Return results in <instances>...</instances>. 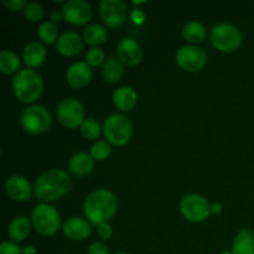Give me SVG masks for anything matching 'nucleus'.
<instances>
[{"label":"nucleus","mask_w":254,"mask_h":254,"mask_svg":"<svg viewBox=\"0 0 254 254\" xmlns=\"http://www.w3.org/2000/svg\"><path fill=\"white\" fill-rule=\"evenodd\" d=\"M118 200L108 189H97L84 198L83 211L91 225L99 226L111 221L117 213Z\"/></svg>","instance_id":"1"},{"label":"nucleus","mask_w":254,"mask_h":254,"mask_svg":"<svg viewBox=\"0 0 254 254\" xmlns=\"http://www.w3.org/2000/svg\"><path fill=\"white\" fill-rule=\"evenodd\" d=\"M71 179L61 169H50L36 179L34 195L44 203L52 202L64 197L71 189Z\"/></svg>","instance_id":"2"},{"label":"nucleus","mask_w":254,"mask_h":254,"mask_svg":"<svg viewBox=\"0 0 254 254\" xmlns=\"http://www.w3.org/2000/svg\"><path fill=\"white\" fill-rule=\"evenodd\" d=\"M12 91L21 103H34L44 91L42 77L35 69H20L12 78Z\"/></svg>","instance_id":"3"},{"label":"nucleus","mask_w":254,"mask_h":254,"mask_svg":"<svg viewBox=\"0 0 254 254\" xmlns=\"http://www.w3.org/2000/svg\"><path fill=\"white\" fill-rule=\"evenodd\" d=\"M210 41L216 50L225 54H232L240 49L242 44V34L240 29L230 22H220L215 25L210 32Z\"/></svg>","instance_id":"4"},{"label":"nucleus","mask_w":254,"mask_h":254,"mask_svg":"<svg viewBox=\"0 0 254 254\" xmlns=\"http://www.w3.org/2000/svg\"><path fill=\"white\" fill-rule=\"evenodd\" d=\"M103 134L112 145L123 146L129 143L133 135V123L122 113L111 114L103 126Z\"/></svg>","instance_id":"5"},{"label":"nucleus","mask_w":254,"mask_h":254,"mask_svg":"<svg viewBox=\"0 0 254 254\" xmlns=\"http://www.w3.org/2000/svg\"><path fill=\"white\" fill-rule=\"evenodd\" d=\"M52 123V117L49 109L40 104L27 107L20 114V124L25 131L34 135L46 133Z\"/></svg>","instance_id":"6"},{"label":"nucleus","mask_w":254,"mask_h":254,"mask_svg":"<svg viewBox=\"0 0 254 254\" xmlns=\"http://www.w3.org/2000/svg\"><path fill=\"white\" fill-rule=\"evenodd\" d=\"M31 223L35 231L41 236H52L60 230L61 216L54 206L40 203L32 210Z\"/></svg>","instance_id":"7"},{"label":"nucleus","mask_w":254,"mask_h":254,"mask_svg":"<svg viewBox=\"0 0 254 254\" xmlns=\"http://www.w3.org/2000/svg\"><path fill=\"white\" fill-rule=\"evenodd\" d=\"M56 116L62 126L68 129H76L84 122V107L74 97H67L57 106Z\"/></svg>","instance_id":"8"},{"label":"nucleus","mask_w":254,"mask_h":254,"mask_svg":"<svg viewBox=\"0 0 254 254\" xmlns=\"http://www.w3.org/2000/svg\"><path fill=\"white\" fill-rule=\"evenodd\" d=\"M180 211L184 218L190 222H203L211 213V205L207 198L198 193H189L180 202Z\"/></svg>","instance_id":"9"},{"label":"nucleus","mask_w":254,"mask_h":254,"mask_svg":"<svg viewBox=\"0 0 254 254\" xmlns=\"http://www.w3.org/2000/svg\"><path fill=\"white\" fill-rule=\"evenodd\" d=\"M176 64L186 72L201 71L207 64V54L202 47L196 45L181 46L176 52Z\"/></svg>","instance_id":"10"},{"label":"nucleus","mask_w":254,"mask_h":254,"mask_svg":"<svg viewBox=\"0 0 254 254\" xmlns=\"http://www.w3.org/2000/svg\"><path fill=\"white\" fill-rule=\"evenodd\" d=\"M99 15L107 26H122L128 17V6L123 0H102L98 5Z\"/></svg>","instance_id":"11"},{"label":"nucleus","mask_w":254,"mask_h":254,"mask_svg":"<svg viewBox=\"0 0 254 254\" xmlns=\"http://www.w3.org/2000/svg\"><path fill=\"white\" fill-rule=\"evenodd\" d=\"M61 10L64 20L76 26L88 24L92 19V6L86 0H68Z\"/></svg>","instance_id":"12"},{"label":"nucleus","mask_w":254,"mask_h":254,"mask_svg":"<svg viewBox=\"0 0 254 254\" xmlns=\"http://www.w3.org/2000/svg\"><path fill=\"white\" fill-rule=\"evenodd\" d=\"M5 191L11 200L25 202L30 200L34 193V186L26 178L21 175H12L5 183Z\"/></svg>","instance_id":"13"},{"label":"nucleus","mask_w":254,"mask_h":254,"mask_svg":"<svg viewBox=\"0 0 254 254\" xmlns=\"http://www.w3.org/2000/svg\"><path fill=\"white\" fill-rule=\"evenodd\" d=\"M118 59L128 66H138L143 60V50L135 40L124 37L117 45Z\"/></svg>","instance_id":"14"},{"label":"nucleus","mask_w":254,"mask_h":254,"mask_svg":"<svg viewBox=\"0 0 254 254\" xmlns=\"http://www.w3.org/2000/svg\"><path fill=\"white\" fill-rule=\"evenodd\" d=\"M91 79L92 68L87 62H74L66 71L67 83L73 88H83L91 82Z\"/></svg>","instance_id":"15"},{"label":"nucleus","mask_w":254,"mask_h":254,"mask_svg":"<svg viewBox=\"0 0 254 254\" xmlns=\"http://www.w3.org/2000/svg\"><path fill=\"white\" fill-rule=\"evenodd\" d=\"M64 236L72 241H83L89 237L92 226L88 220L81 217H71L62 226Z\"/></svg>","instance_id":"16"},{"label":"nucleus","mask_w":254,"mask_h":254,"mask_svg":"<svg viewBox=\"0 0 254 254\" xmlns=\"http://www.w3.org/2000/svg\"><path fill=\"white\" fill-rule=\"evenodd\" d=\"M56 46L57 51L64 56H76L83 50V40L77 32L66 31L59 37Z\"/></svg>","instance_id":"17"},{"label":"nucleus","mask_w":254,"mask_h":254,"mask_svg":"<svg viewBox=\"0 0 254 254\" xmlns=\"http://www.w3.org/2000/svg\"><path fill=\"white\" fill-rule=\"evenodd\" d=\"M68 169L74 176H78V178L87 176L93 171L94 159L92 158L91 154L79 151L71 156L68 161Z\"/></svg>","instance_id":"18"},{"label":"nucleus","mask_w":254,"mask_h":254,"mask_svg":"<svg viewBox=\"0 0 254 254\" xmlns=\"http://www.w3.org/2000/svg\"><path fill=\"white\" fill-rule=\"evenodd\" d=\"M46 55L47 52L44 45L34 41L24 47L21 59L27 67L32 68V67H39L40 64H44L45 60H46Z\"/></svg>","instance_id":"19"},{"label":"nucleus","mask_w":254,"mask_h":254,"mask_svg":"<svg viewBox=\"0 0 254 254\" xmlns=\"http://www.w3.org/2000/svg\"><path fill=\"white\" fill-rule=\"evenodd\" d=\"M136 92L129 86H121L113 93V102L122 112H130L136 104Z\"/></svg>","instance_id":"20"},{"label":"nucleus","mask_w":254,"mask_h":254,"mask_svg":"<svg viewBox=\"0 0 254 254\" xmlns=\"http://www.w3.org/2000/svg\"><path fill=\"white\" fill-rule=\"evenodd\" d=\"M233 254H254V231L250 228L241 230L233 240Z\"/></svg>","instance_id":"21"},{"label":"nucleus","mask_w":254,"mask_h":254,"mask_svg":"<svg viewBox=\"0 0 254 254\" xmlns=\"http://www.w3.org/2000/svg\"><path fill=\"white\" fill-rule=\"evenodd\" d=\"M102 76L108 83H117L124 76L123 62L117 57H108L102 67Z\"/></svg>","instance_id":"22"},{"label":"nucleus","mask_w":254,"mask_h":254,"mask_svg":"<svg viewBox=\"0 0 254 254\" xmlns=\"http://www.w3.org/2000/svg\"><path fill=\"white\" fill-rule=\"evenodd\" d=\"M31 225L32 223H30L29 218L25 216H16L10 222L7 233L14 242H22L29 237Z\"/></svg>","instance_id":"23"},{"label":"nucleus","mask_w":254,"mask_h":254,"mask_svg":"<svg viewBox=\"0 0 254 254\" xmlns=\"http://www.w3.org/2000/svg\"><path fill=\"white\" fill-rule=\"evenodd\" d=\"M207 36V30L205 25L198 21H190L184 25L183 37L191 44H198L202 42Z\"/></svg>","instance_id":"24"},{"label":"nucleus","mask_w":254,"mask_h":254,"mask_svg":"<svg viewBox=\"0 0 254 254\" xmlns=\"http://www.w3.org/2000/svg\"><path fill=\"white\" fill-rule=\"evenodd\" d=\"M83 40L91 46L97 47L104 44L107 40V30L101 24H89L84 29Z\"/></svg>","instance_id":"25"},{"label":"nucleus","mask_w":254,"mask_h":254,"mask_svg":"<svg viewBox=\"0 0 254 254\" xmlns=\"http://www.w3.org/2000/svg\"><path fill=\"white\" fill-rule=\"evenodd\" d=\"M20 68V57L11 50H2L0 52V72L4 74H16Z\"/></svg>","instance_id":"26"},{"label":"nucleus","mask_w":254,"mask_h":254,"mask_svg":"<svg viewBox=\"0 0 254 254\" xmlns=\"http://www.w3.org/2000/svg\"><path fill=\"white\" fill-rule=\"evenodd\" d=\"M37 36L45 44H55L59 40V30L52 21H44L37 27Z\"/></svg>","instance_id":"27"},{"label":"nucleus","mask_w":254,"mask_h":254,"mask_svg":"<svg viewBox=\"0 0 254 254\" xmlns=\"http://www.w3.org/2000/svg\"><path fill=\"white\" fill-rule=\"evenodd\" d=\"M79 130H81V134L84 138L89 139V140H94V139H98L101 136L103 128H102L99 122H97L96 119L88 118L84 119L82 126L79 127Z\"/></svg>","instance_id":"28"},{"label":"nucleus","mask_w":254,"mask_h":254,"mask_svg":"<svg viewBox=\"0 0 254 254\" xmlns=\"http://www.w3.org/2000/svg\"><path fill=\"white\" fill-rule=\"evenodd\" d=\"M112 153V148H111V144L108 143L107 140H98L92 145L91 150H89V154H91L92 158L94 160H106Z\"/></svg>","instance_id":"29"},{"label":"nucleus","mask_w":254,"mask_h":254,"mask_svg":"<svg viewBox=\"0 0 254 254\" xmlns=\"http://www.w3.org/2000/svg\"><path fill=\"white\" fill-rule=\"evenodd\" d=\"M24 15L29 21L36 22L40 21L44 16V9H42V5L40 2L31 1L27 2L26 7L24 9Z\"/></svg>","instance_id":"30"},{"label":"nucleus","mask_w":254,"mask_h":254,"mask_svg":"<svg viewBox=\"0 0 254 254\" xmlns=\"http://www.w3.org/2000/svg\"><path fill=\"white\" fill-rule=\"evenodd\" d=\"M106 54L99 47H91L86 52V62L91 67H97L106 62Z\"/></svg>","instance_id":"31"},{"label":"nucleus","mask_w":254,"mask_h":254,"mask_svg":"<svg viewBox=\"0 0 254 254\" xmlns=\"http://www.w3.org/2000/svg\"><path fill=\"white\" fill-rule=\"evenodd\" d=\"M0 254H22L19 246L14 242L4 241L0 245Z\"/></svg>","instance_id":"32"},{"label":"nucleus","mask_w":254,"mask_h":254,"mask_svg":"<svg viewBox=\"0 0 254 254\" xmlns=\"http://www.w3.org/2000/svg\"><path fill=\"white\" fill-rule=\"evenodd\" d=\"M2 4L12 11H19V10H24L26 7L27 2L25 0H2Z\"/></svg>","instance_id":"33"},{"label":"nucleus","mask_w":254,"mask_h":254,"mask_svg":"<svg viewBox=\"0 0 254 254\" xmlns=\"http://www.w3.org/2000/svg\"><path fill=\"white\" fill-rule=\"evenodd\" d=\"M97 233H98V236L102 240L107 241L112 237V235H113V230H112L111 225H109L108 222H106L97 226Z\"/></svg>","instance_id":"34"},{"label":"nucleus","mask_w":254,"mask_h":254,"mask_svg":"<svg viewBox=\"0 0 254 254\" xmlns=\"http://www.w3.org/2000/svg\"><path fill=\"white\" fill-rule=\"evenodd\" d=\"M88 254H109V248L102 242H94L89 246Z\"/></svg>","instance_id":"35"},{"label":"nucleus","mask_w":254,"mask_h":254,"mask_svg":"<svg viewBox=\"0 0 254 254\" xmlns=\"http://www.w3.org/2000/svg\"><path fill=\"white\" fill-rule=\"evenodd\" d=\"M50 19H51V21L54 22H60L62 21V20L64 19V14H62V10H54V11H51V14H50Z\"/></svg>","instance_id":"36"},{"label":"nucleus","mask_w":254,"mask_h":254,"mask_svg":"<svg viewBox=\"0 0 254 254\" xmlns=\"http://www.w3.org/2000/svg\"><path fill=\"white\" fill-rule=\"evenodd\" d=\"M222 210H223L222 203L215 202L211 205V213H213V215H218V213L222 212Z\"/></svg>","instance_id":"37"},{"label":"nucleus","mask_w":254,"mask_h":254,"mask_svg":"<svg viewBox=\"0 0 254 254\" xmlns=\"http://www.w3.org/2000/svg\"><path fill=\"white\" fill-rule=\"evenodd\" d=\"M21 253L22 254H37V251L34 246H25V247L21 250Z\"/></svg>","instance_id":"38"},{"label":"nucleus","mask_w":254,"mask_h":254,"mask_svg":"<svg viewBox=\"0 0 254 254\" xmlns=\"http://www.w3.org/2000/svg\"><path fill=\"white\" fill-rule=\"evenodd\" d=\"M221 254H233L232 251H223V252H221Z\"/></svg>","instance_id":"39"},{"label":"nucleus","mask_w":254,"mask_h":254,"mask_svg":"<svg viewBox=\"0 0 254 254\" xmlns=\"http://www.w3.org/2000/svg\"><path fill=\"white\" fill-rule=\"evenodd\" d=\"M114 254H129V253H126V252H118V253H114Z\"/></svg>","instance_id":"40"}]
</instances>
